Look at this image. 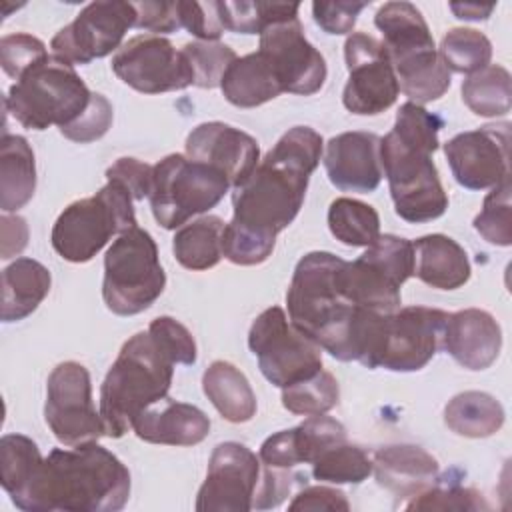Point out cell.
I'll list each match as a JSON object with an SVG mask.
<instances>
[{
    "label": "cell",
    "instance_id": "obj_1",
    "mask_svg": "<svg viewBox=\"0 0 512 512\" xmlns=\"http://www.w3.org/2000/svg\"><path fill=\"white\" fill-rule=\"evenodd\" d=\"M322 144L314 128L294 126L254 172L232 188L234 216L224 228V256L232 264L256 266L272 256L278 232L290 226L302 208Z\"/></svg>",
    "mask_w": 512,
    "mask_h": 512
},
{
    "label": "cell",
    "instance_id": "obj_2",
    "mask_svg": "<svg viewBox=\"0 0 512 512\" xmlns=\"http://www.w3.org/2000/svg\"><path fill=\"white\" fill-rule=\"evenodd\" d=\"M128 496V468L98 442H88L54 448L14 504L26 512H118Z\"/></svg>",
    "mask_w": 512,
    "mask_h": 512
},
{
    "label": "cell",
    "instance_id": "obj_3",
    "mask_svg": "<svg viewBox=\"0 0 512 512\" xmlns=\"http://www.w3.org/2000/svg\"><path fill=\"white\" fill-rule=\"evenodd\" d=\"M442 126L440 116L420 104L404 102L396 112L394 128L380 138V164L394 210L410 224L436 220L448 208V196L432 160Z\"/></svg>",
    "mask_w": 512,
    "mask_h": 512
},
{
    "label": "cell",
    "instance_id": "obj_4",
    "mask_svg": "<svg viewBox=\"0 0 512 512\" xmlns=\"http://www.w3.org/2000/svg\"><path fill=\"white\" fill-rule=\"evenodd\" d=\"M346 260L332 252H308L294 268L288 292V320L332 358H360L366 308L354 306L342 290Z\"/></svg>",
    "mask_w": 512,
    "mask_h": 512
},
{
    "label": "cell",
    "instance_id": "obj_5",
    "mask_svg": "<svg viewBox=\"0 0 512 512\" xmlns=\"http://www.w3.org/2000/svg\"><path fill=\"white\" fill-rule=\"evenodd\" d=\"M176 358L152 332L128 338L100 388V416L106 436L122 438L134 418L168 396Z\"/></svg>",
    "mask_w": 512,
    "mask_h": 512
},
{
    "label": "cell",
    "instance_id": "obj_6",
    "mask_svg": "<svg viewBox=\"0 0 512 512\" xmlns=\"http://www.w3.org/2000/svg\"><path fill=\"white\" fill-rule=\"evenodd\" d=\"M374 24L382 34L400 92L420 106L442 98L450 88V70L434 46L422 12L410 2H386L374 14Z\"/></svg>",
    "mask_w": 512,
    "mask_h": 512
},
{
    "label": "cell",
    "instance_id": "obj_7",
    "mask_svg": "<svg viewBox=\"0 0 512 512\" xmlns=\"http://www.w3.org/2000/svg\"><path fill=\"white\" fill-rule=\"evenodd\" d=\"M92 96L74 64L48 54L10 86L4 106L28 130L58 126L62 132L82 118Z\"/></svg>",
    "mask_w": 512,
    "mask_h": 512
},
{
    "label": "cell",
    "instance_id": "obj_8",
    "mask_svg": "<svg viewBox=\"0 0 512 512\" xmlns=\"http://www.w3.org/2000/svg\"><path fill=\"white\" fill-rule=\"evenodd\" d=\"M132 202V194L120 182L108 180L94 196L62 210L52 226V248L74 264L92 260L112 236L138 226Z\"/></svg>",
    "mask_w": 512,
    "mask_h": 512
},
{
    "label": "cell",
    "instance_id": "obj_9",
    "mask_svg": "<svg viewBox=\"0 0 512 512\" xmlns=\"http://www.w3.org/2000/svg\"><path fill=\"white\" fill-rule=\"evenodd\" d=\"M166 286L158 246L150 232L134 226L120 234L104 256L102 298L110 312L134 316L150 308Z\"/></svg>",
    "mask_w": 512,
    "mask_h": 512
},
{
    "label": "cell",
    "instance_id": "obj_10",
    "mask_svg": "<svg viewBox=\"0 0 512 512\" xmlns=\"http://www.w3.org/2000/svg\"><path fill=\"white\" fill-rule=\"evenodd\" d=\"M230 188L220 170L184 154H168L152 166L148 200L156 222L172 230L214 208Z\"/></svg>",
    "mask_w": 512,
    "mask_h": 512
},
{
    "label": "cell",
    "instance_id": "obj_11",
    "mask_svg": "<svg viewBox=\"0 0 512 512\" xmlns=\"http://www.w3.org/2000/svg\"><path fill=\"white\" fill-rule=\"evenodd\" d=\"M410 276H414L412 242L380 234L360 258L344 264L342 290L354 306L390 314L400 308V286Z\"/></svg>",
    "mask_w": 512,
    "mask_h": 512
},
{
    "label": "cell",
    "instance_id": "obj_12",
    "mask_svg": "<svg viewBox=\"0 0 512 512\" xmlns=\"http://www.w3.org/2000/svg\"><path fill=\"white\" fill-rule=\"evenodd\" d=\"M248 346L264 378L288 388L322 370V348L292 326L280 306L266 308L250 326Z\"/></svg>",
    "mask_w": 512,
    "mask_h": 512
},
{
    "label": "cell",
    "instance_id": "obj_13",
    "mask_svg": "<svg viewBox=\"0 0 512 512\" xmlns=\"http://www.w3.org/2000/svg\"><path fill=\"white\" fill-rule=\"evenodd\" d=\"M44 420L58 442L80 446L106 434L104 420L92 402L90 372L80 362H60L46 382Z\"/></svg>",
    "mask_w": 512,
    "mask_h": 512
},
{
    "label": "cell",
    "instance_id": "obj_14",
    "mask_svg": "<svg viewBox=\"0 0 512 512\" xmlns=\"http://www.w3.org/2000/svg\"><path fill=\"white\" fill-rule=\"evenodd\" d=\"M448 312L428 306H404L384 316L376 368L392 372H416L424 368L438 350Z\"/></svg>",
    "mask_w": 512,
    "mask_h": 512
},
{
    "label": "cell",
    "instance_id": "obj_15",
    "mask_svg": "<svg viewBox=\"0 0 512 512\" xmlns=\"http://www.w3.org/2000/svg\"><path fill=\"white\" fill-rule=\"evenodd\" d=\"M132 2L102 0L86 4L50 42L52 54L70 64H88L122 46L124 34L134 28Z\"/></svg>",
    "mask_w": 512,
    "mask_h": 512
},
{
    "label": "cell",
    "instance_id": "obj_16",
    "mask_svg": "<svg viewBox=\"0 0 512 512\" xmlns=\"http://www.w3.org/2000/svg\"><path fill=\"white\" fill-rule=\"evenodd\" d=\"M348 80L342 104L358 116H376L388 110L398 94V80L380 40L364 32H352L344 42Z\"/></svg>",
    "mask_w": 512,
    "mask_h": 512
},
{
    "label": "cell",
    "instance_id": "obj_17",
    "mask_svg": "<svg viewBox=\"0 0 512 512\" xmlns=\"http://www.w3.org/2000/svg\"><path fill=\"white\" fill-rule=\"evenodd\" d=\"M258 52L272 68L282 92L312 96L326 82L324 56L306 40L298 16L268 24L260 32Z\"/></svg>",
    "mask_w": 512,
    "mask_h": 512
},
{
    "label": "cell",
    "instance_id": "obj_18",
    "mask_svg": "<svg viewBox=\"0 0 512 512\" xmlns=\"http://www.w3.org/2000/svg\"><path fill=\"white\" fill-rule=\"evenodd\" d=\"M112 70L142 94L184 90L192 84V70L182 50L156 34H140L124 42L112 56Z\"/></svg>",
    "mask_w": 512,
    "mask_h": 512
},
{
    "label": "cell",
    "instance_id": "obj_19",
    "mask_svg": "<svg viewBox=\"0 0 512 512\" xmlns=\"http://www.w3.org/2000/svg\"><path fill=\"white\" fill-rule=\"evenodd\" d=\"M510 122L460 132L444 144L454 180L468 190H486L510 176Z\"/></svg>",
    "mask_w": 512,
    "mask_h": 512
},
{
    "label": "cell",
    "instance_id": "obj_20",
    "mask_svg": "<svg viewBox=\"0 0 512 512\" xmlns=\"http://www.w3.org/2000/svg\"><path fill=\"white\" fill-rule=\"evenodd\" d=\"M260 476V458L250 448L240 442H222L210 456L194 508L198 512H248Z\"/></svg>",
    "mask_w": 512,
    "mask_h": 512
},
{
    "label": "cell",
    "instance_id": "obj_21",
    "mask_svg": "<svg viewBox=\"0 0 512 512\" xmlns=\"http://www.w3.org/2000/svg\"><path fill=\"white\" fill-rule=\"evenodd\" d=\"M186 156L220 170L232 188L240 186L260 162L254 136L224 122L198 124L186 138Z\"/></svg>",
    "mask_w": 512,
    "mask_h": 512
},
{
    "label": "cell",
    "instance_id": "obj_22",
    "mask_svg": "<svg viewBox=\"0 0 512 512\" xmlns=\"http://www.w3.org/2000/svg\"><path fill=\"white\" fill-rule=\"evenodd\" d=\"M324 168L328 180L342 192H374L382 180L380 138L374 132H342L330 138Z\"/></svg>",
    "mask_w": 512,
    "mask_h": 512
},
{
    "label": "cell",
    "instance_id": "obj_23",
    "mask_svg": "<svg viewBox=\"0 0 512 512\" xmlns=\"http://www.w3.org/2000/svg\"><path fill=\"white\" fill-rule=\"evenodd\" d=\"M346 442V428L324 414L306 418L302 424L268 436L258 458L268 468L290 470L298 464H312L324 450Z\"/></svg>",
    "mask_w": 512,
    "mask_h": 512
},
{
    "label": "cell",
    "instance_id": "obj_24",
    "mask_svg": "<svg viewBox=\"0 0 512 512\" xmlns=\"http://www.w3.org/2000/svg\"><path fill=\"white\" fill-rule=\"evenodd\" d=\"M442 348L466 370H486L502 348V330L496 318L480 308L448 314Z\"/></svg>",
    "mask_w": 512,
    "mask_h": 512
},
{
    "label": "cell",
    "instance_id": "obj_25",
    "mask_svg": "<svg viewBox=\"0 0 512 512\" xmlns=\"http://www.w3.org/2000/svg\"><path fill=\"white\" fill-rule=\"evenodd\" d=\"M134 434L150 444L194 446L210 432V418L196 406L162 398L142 410L132 422Z\"/></svg>",
    "mask_w": 512,
    "mask_h": 512
},
{
    "label": "cell",
    "instance_id": "obj_26",
    "mask_svg": "<svg viewBox=\"0 0 512 512\" xmlns=\"http://www.w3.org/2000/svg\"><path fill=\"white\" fill-rule=\"evenodd\" d=\"M372 472L380 486L396 496L412 498L438 478V460L414 444L382 446L372 456Z\"/></svg>",
    "mask_w": 512,
    "mask_h": 512
},
{
    "label": "cell",
    "instance_id": "obj_27",
    "mask_svg": "<svg viewBox=\"0 0 512 512\" xmlns=\"http://www.w3.org/2000/svg\"><path fill=\"white\" fill-rule=\"evenodd\" d=\"M414 274L438 290H456L470 278L466 250L446 234H428L412 242Z\"/></svg>",
    "mask_w": 512,
    "mask_h": 512
},
{
    "label": "cell",
    "instance_id": "obj_28",
    "mask_svg": "<svg viewBox=\"0 0 512 512\" xmlns=\"http://www.w3.org/2000/svg\"><path fill=\"white\" fill-rule=\"evenodd\" d=\"M50 272L34 258H16L2 270V320L18 322L30 316L50 292Z\"/></svg>",
    "mask_w": 512,
    "mask_h": 512
},
{
    "label": "cell",
    "instance_id": "obj_29",
    "mask_svg": "<svg viewBox=\"0 0 512 512\" xmlns=\"http://www.w3.org/2000/svg\"><path fill=\"white\" fill-rule=\"evenodd\" d=\"M36 190L34 152L24 136L2 134L0 140V208L4 214L26 206Z\"/></svg>",
    "mask_w": 512,
    "mask_h": 512
},
{
    "label": "cell",
    "instance_id": "obj_30",
    "mask_svg": "<svg viewBox=\"0 0 512 512\" xmlns=\"http://www.w3.org/2000/svg\"><path fill=\"white\" fill-rule=\"evenodd\" d=\"M202 390L220 416L232 424H244L256 414V396L248 378L226 360H214L204 370Z\"/></svg>",
    "mask_w": 512,
    "mask_h": 512
},
{
    "label": "cell",
    "instance_id": "obj_31",
    "mask_svg": "<svg viewBox=\"0 0 512 512\" xmlns=\"http://www.w3.org/2000/svg\"><path fill=\"white\" fill-rule=\"evenodd\" d=\"M220 88L224 98L238 108H256L282 94L272 68L258 50L236 58L222 76Z\"/></svg>",
    "mask_w": 512,
    "mask_h": 512
},
{
    "label": "cell",
    "instance_id": "obj_32",
    "mask_svg": "<svg viewBox=\"0 0 512 512\" xmlns=\"http://www.w3.org/2000/svg\"><path fill=\"white\" fill-rule=\"evenodd\" d=\"M224 220L208 214L178 228L172 240L176 260L188 270L214 268L224 256Z\"/></svg>",
    "mask_w": 512,
    "mask_h": 512
},
{
    "label": "cell",
    "instance_id": "obj_33",
    "mask_svg": "<svg viewBox=\"0 0 512 512\" xmlns=\"http://www.w3.org/2000/svg\"><path fill=\"white\" fill-rule=\"evenodd\" d=\"M502 404L488 392L466 390L456 394L444 408V424L458 436L488 438L504 424Z\"/></svg>",
    "mask_w": 512,
    "mask_h": 512
},
{
    "label": "cell",
    "instance_id": "obj_34",
    "mask_svg": "<svg viewBox=\"0 0 512 512\" xmlns=\"http://www.w3.org/2000/svg\"><path fill=\"white\" fill-rule=\"evenodd\" d=\"M462 100L476 116H506L512 106L510 72L500 64H488L470 74L462 82Z\"/></svg>",
    "mask_w": 512,
    "mask_h": 512
},
{
    "label": "cell",
    "instance_id": "obj_35",
    "mask_svg": "<svg viewBox=\"0 0 512 512\" xmlns=\"http://www.w3.org/2000/svg\"><path fill=\"white\" fill-rule=\"evenodd\" d=\"M44 462L38 446L24 434H4L0 440V482L16 502L32 484Z\"/></svg>",
    "mask_w": 512,
    "mask_h": 512
},
{
    "label": "cell",
    "instance_id": "obj_36",
    "mask_svg": "<svg viewBox=\"0 0 512 512\" xmlns=\"http://www.w3.org/2000/svg\"><path fill=\"white\" fill-rule=\"evenodd\" d=\"M328 228L346 246H370L380 236V216L366 202L336 198L328 208Z\"/></svg>",
    "mask_w": 512,
    "mask_h": 512
},
{
    "label": "cell",
    "instance_id": "obj_37",
    "mask_svg": "<svg viewBox=\"0 0 512 512\" xmlns=\"http://www.w3.org/2000/svg\"><path fill=\"white\" fill-rule=\"evenodd\" d=\"M444 66L458 74H474L490 64L492 42L474 28H450L438 50Z\"/></svg>",
    "mask_w": 512,
    "mask_h": 512
},
{
    "label": "cell",
    "instance_id": "obj_38",
    "mask_svg": "<svg viewBox=\"0 0 512 512\" xmlns=\"http://www.w3.org/2000/svg\"><path fill=\"white\" fill-rule=\"evenodd\" d=\"M372 474V458L354 444L340 442L312 462V476L328 484H360Z\"/></svg>",
    "mask_w": 512,
    "mask_h": 512
},
{
    "label": "cell",
    "instance_id": "obj_39",
    "mask_svg": "<svg viewBox=\"0 0 512 512\" xmlns=\"http://www.w3.org/2000/svg\"><path fill=\"white\" fill-rule=\"evenodd\" d=\"M224 30L238 34H260L268 24L298 16V2H218Z\"/></svg>",
    "mask_w": 512,
    "mask_h": 512
},
{
    "label": "cell",
    "instance_id": "obj_40",
    "mask_svg": "<svg viewBox=\"0 0 512 512\" xmlns=\"http://www.w3.org/2000/svg\"><path fill=\"white\" fill-rule=\"evenodd\" d=\"M340 400L338 380L320 370L318 374L282 388V406L298 416H316L332 410Z\"/></svg>",
    "mask_w": 512,
    "mask_h": 512
},
{
    "label": "cell",
    "instance_id": "obj_41",
    "mask_svg": "<svg viewBox=\"0 0 512 512\" xmlns=\"http://www.w3.org/2000/svg\"><path fill=\"white\" fill-rule=\"evenodd\" d=\"M512 186L510 176L488 192L484 198L480 214L474 218V230L494 246H510L512 244Z\"/></svg>",
    "mask_w": 512,
    "mask_h": 512
},
{
    "label": "cell",
    "instance_id": "obj_42",
    "mask_svg": "<svg viewBox=\"0 0 512 512\" xmlns=\"http://www.w3.org/2000/svg\"><path fill=\"white\" fill-rule=\"evenodd\" d=\"M182 54L192 70V84L198 88H216L228 66L238 58L236 52L222 42H186Z\"/></svg>",
    "mask_w": 512,
    "mask_h": 512
},
{
    "label": "cell",
    "instance_id": "obj_43",
    "mask_svg": "<svg viewBox=\"0 0 512 512\" xmlns=\"http://www.w3.org/2000/svg\"><path fill=\"white\" fill-rule=\"evenodd\" d=\"M408 510H490L486 498L468 486L460 484H432L420 494L412 496L404 506Z\"/></svg>",
    "mask_w": 512,
    "mask_h": 512
},
{
    "label": "cell",
    "instance_id": "obj_44",
    "mask_svg": "<svg viewBox=\"0 0 512 512\" xmlns=\"http://www.w3.org/2000/svg\"><path fill=\"white\" fill-rule=\"evenodd\" d=\"M48 56V50L44 42L32 34L16 32L2 36L0 40V64L2 70L18 80L26 70H30L34 64L44 60Z\"/></svg>",
    "mask_w": 512,
    "mask_h": 512
},
{
    "label": "cell",
    "instance_id": "obj_45",
    "mask_svg": "<svg viewBox=\"0 0 512 512\" xmlns=\"http://www.w3.org/2000/svg\"><path fill=\"white\" fill-rule=\"evenodd\" d=\"M180 24L202 42H218L224 34L218 2H178Z\"/></svg>",
    "mask_w": 512,
    "mask_h": 512
},
{
    "label": "cell",
    "instance_id": "obj_46",
    "mask_svg": "<svg viewBox=\"0 0 512 512\" xmlns=\"http://www.w3.org/2000/svg\"><path fill=\"white\" fill-rule=\"evenodd\" d=\"M112 118H114L112 104L106 100V96H102L100 92H94L92 104L82 114V118L74 122L70 128L62 130L60 134L72 142L88 144L102 138L108 132V128L112 126Z\"/></svg>",
    "mask_w": 512,
    "mask_h": 512
},
{
    "label": "cell",
    "instance_id": "obj_47",
    "mask_svg": "<svg viewBox=\"0 0 512 512\" xmlns=\"http://www.w3.org/2000/svg\"><path fill=\"white\" fill-rule=\"evenodd\" d=\"M368 6V2H314L312 16L314 22L326 34H350L360 12Z\"/></svg>",
    "mask_w": 512,
    "mask_h": 512
},
{
    "label": "cell",
    "instance_id": "obj_48",
    "mask_svg": "<svg viewBox=\"0 0 512 512\" xmlns=\"http://www.w3.org/2000/svg\"><path fill=\"white\" fill-rule=\"evenodd\" d=\"M306 482L304 474H292L286 472L284 468H264L260 482H258V490L254 496V504L252 510H268V508H276L278 504L284 502V498L290 494V490L294 488V484H302Z\"/></svg>",
    "mask_w": 512,
    "mask_h": 512
},
{
    "label": "cell",
    "instance_id": "obj_49",
    "mask_svg": "<svg viewBox=\"0 0 512 512\" xmlns=\"http://www.w3.org/2000/svg\"><path fill=\"white\" fill-rule=\"evenodd\" d=\"M148 330H152L174 354L178 364H194L196 362V342L190 330L170 316H158L150 322Z\"/></svg>",
    "mask_w": 512,
    "mask_h": 512
},
{
    "label": "cell",
    "instance_id": "obj_50",
    "mask_svg": "<svg viewBox=\"0 0 512 512\" xmlns=\"http://www.w3.org/2000/svg\"><path fill=\"white\" fill-rule=\"evenodd\" d=\"M136 10V22L134 28L152 32L156 36L176 32L182 28L180 14H178V2H132Z\"/></svg>",
    "mask_w": 512,
    "mask_h": 512
},
{
    "label": "cell",
    "instance_id": "obj_51",
    "mask_svg": "<svg viewBox=\"0 0 512 512\" xmlns=\"http://www.w3.org/2000/svg\"><path fill=\"white\" fill-rule=\"evenodd\" d=\"M106 180L120 182L134 200H142L150 194L152 188V166L138 158H118L108 170Z\"/></svg>",
    "mask_w": 512,
    "mask_h": 512
},
{
    "label": "cell",
    "instance_id": "obj_52",
    "mask_svg": "<svg viewBox=\"0 0 512 512\" xmlns=\"http://www.w3.org/2000/svg\"><path fill=\"white\" fill-rule=\"evenodd\" d=\"M292 512L296 510H330V512H348L350 502L346 494L330 486H306L300 490L294 500L288 504Z\"/></svg>",
    "mask_w": 512,
    "mask_h": 512
},
{
    "label": "cell",
    "instance_id": "obj_53",
    "mask_svg": "<svg viewBox=\"0 0 512 512\" xmlns=\"http://www.w3.org/2000/svg\"><path fill=\"white\" fill-rule=\"evenodd\" d=\"M2 256L4 260L20 254L28 244V226L22 216L16 214H2Z\"/></svg>",
    "mask_w": 512,
    "mask_h": 512
},
{
    "label": "cell",
    "instance_id": "obj_54",
    "mask_svg": "<svg viewBox=\"0 0 512 512\" xmlns=\"http://www.w3.org/2000/svg\"><path fill=\"white\" fill-rule=\"evenodd\" d=\"M450 10L456 14L460 20H486L494 6H480V4H450Z\"/></svg>",
    "mask_w": 512,
    "mask_h": 512
}]
</instances>
